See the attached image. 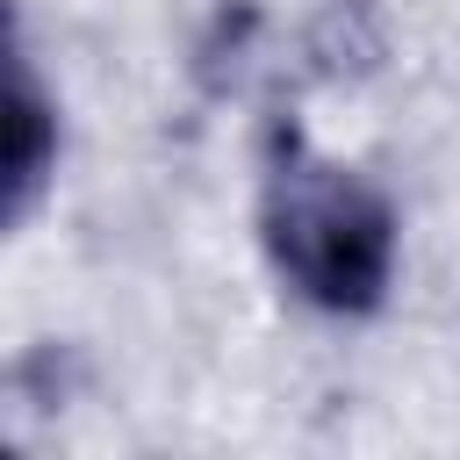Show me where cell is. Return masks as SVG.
<instances>
[{
	"mask_svg": "<svg viewBox=\"0 0 460 460\" xmlns=\"http://www.w3.org/2000/svg\"><path fill=\"white\" fill-rule=\"evenodd\" d=\"M58 172V101L43 93L29 43H7V223L36 208V194Z\"/></svg>",
	"mask_w": 460,
	"mask_h": 460,
	"instance_id": "7a4b0ae2",
	"label": "cell"
},
{
	"mask_svg": "<svg viewBox=\"0 0 460 460\" xmlns=\"http://www.w3.org/2000/svg\"><path fill=\"white\" fill-rule=\"evenodd\" d=\"M259 244L273 280L323 316H374L395 288V208L309 137H273L259 172Z\"/></svg>",
	"mask_w": 460,
	"mask_h": 460,
	"instance_id": "6da1fadb",
	"label": "cell"
}]
</instances>
